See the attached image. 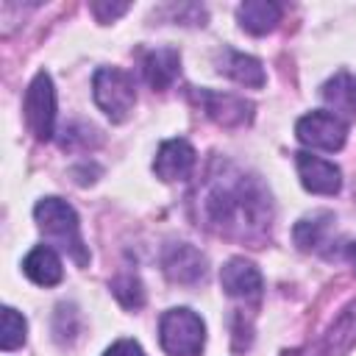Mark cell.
Returning <instances> with one entry per match:
<instances>
[{
    "label": "cell",
    "mask_w": 356,
    "mask_h": 356,
    "mask_svg": "<svg viewBox=\"0 0 356 356\" xmlns=\"http://www.w3.org/2000/svg\"><path fill=\"white\" fill-rule=\"evenodd\" d=\"M195 220L206 231L259 248L270 239V189L228 159H211L195 189Z\"/></svg>",
    "instance_id": "6da1fadb"
},
{
    "label": "cell",
    "mask_w": 356,
    "mask_h": 356,
    "mask_svg": "<svg viewBox=\"0 0 356 356\" xmlns=\"http://www.w3.org/2000/svg\"><path fill=\"white\" fill-rule=\"evenodd\" d=\"M33 220L42 231V236L56 245L58 250H64L78 267H86L89 264V248L81 236V222H78V214L75 209L61 200V197H42L36 206H33Z\"/></svg>",
    "instance_id": "7a4b0ae2"
},
{
    "label": "cell",
    "mask_w": 356,
    "mask_h": 356,
    "mask_svg": "<svg viewBox=\"0 0 356 356\" xmlns=\"http://www.w3.org/2000/svg\"><path fill=\"white\" fill-rule=\"evenodd\" d=\"M159 342L167 356H200L206 345V323L186 306L170 309L159 320Z\"/></svg>",
    "instance_id": "3957f363"
},
{
    "label": "cell",
    "mask_w": 356,
    "mask_h": 356,
    "mask_svg": "<svg viewBox=\"0 0 356 356\" xmlns=\"http://www.w3.org/2000/svg\"><path fill=\"white\" fill-rule=\"evenodd\" d=\"M92 95H95L97 108L111 122H125L136 103L134 78L120 67H100L92 78Z\"/></svg>",
    "instance_id": "277c9868"
},
{
    "label": "cell",
    "mask_w": 356,
    "mask_h": 356,
    "mask_svg": "<svg viewBox=\"0 0 356 356\" xmlns=\"http://www.w3.org/2000/svg\"><path fill=\"white\" fill-rule=\"evenodd\" d=\"M25 122L31 128V134L39 142L53 139L56 134V89H53V78L42 70L33 75V81L25 89Z\"/></svg>",
    "instance_id": "5b68a950"
},
{
    "label": "cell",
    "mask_w": 356,
    "mask_h": 356,
    "mask_svg": "<svg viewBox=\"0 0 356 356\" xmlns=\"http://www.w3.org/2000/svg\"><path fill=\"white\" fill-rule=\"evenodd\" d=\"M295 136L314 150H339L348 139V122L334 111H309L295 122Z\"/></svg>",
    "instance_id": "8992f818"
},
{
    "label": "cell",
    "mask_w": 356,
    "mask_h": 356,
    "mask_svg": "<svg viewBox=\"0 0 356 356\" xmlns=\"http://www.w3.org/2000/svg\"><path fill=\"white\" fill-rule=\"evenodd\" d=\"M192 97L206 111L209 120H214L222 128H242L253 120V103L231 95V92H211V89H195Z\"/></svg>",
    "instance_id": "52a82bcc"
},
{
    "label": "cell",
    "mask_w": 356,
    "mask_h": 356,
    "mask_svg": "<svg viewBox=\"0 0 356 356\" xmlns=\"http://www.w3.org/2000/svg\"><path fill=\"white\" fill-rule=\"evenodd\" d=\"M161 267L172 284H197L206 278V256L189 245V242H172L167 245L161 256Z\"/></svg>",
    "instance_id": "ba28073f"
},
{
    "label": "cell",
    "mask_w": 356,
    "mask_h": 356,
    "mask_svg": "<svg viewBox=\"0 0 356 356\" xmlns=\"http://www.w3.org/2000/svg\"><path fill=\"white\" fill-rule=\"evenodd\" d=\"M220 284L225 289L228 298H236V300H259L261 298V273L253 261L242 259V256H234L222 264L220 270Z\"/></svg>",
    "instance_id": "9c48e42d"
},
{
    "label": "cell",
    "mask_w": 356,
    "mask_h": 356,
    "mask_svg": "<svg viewBox=\"0 0 356 356\" xmlns=\"http://www.w3.org/2000/svg\"><path fill=\"white\" fill-rule=\"evenodd\" d=\"M195 161H197V153L186 139H167V142H161V147L153 159V172L167 184L184 181L192 175Z\"/></svg>",
    "instance_id": "30bf717a"
},
{
    "label": "cell",
    "mask_w": 356,
    "mask_h": 356,
    "mask_svg": "<svg viewBox=\"0 0 356 356\" xmlns=\"http://www.w3.org/2000/svg\"><path fill=\"white\" fill-rule=\"evenodd\" d=\"M295 167L303 189L314 195H337L342 189V172L334 161H325L312 153H295Z\"/></svg>",
    "instance_id": "8fae6325"
},
{
    "label": "cell",
    "mask_w": 356,
    "mask_h": 356,
    "mask_svg": "<svg viewBox=\"0 0 356 356\" xmlns=\"http://www.w3.org/2000/svg\"><path fill=\"white\" fill-rule=\"evenodd\" d=\"M214 64H217V72H220V75H225V78H231V81H236V83H242V86L259 89V86H264V81H267V78H264V67H261L259 58H253V56H248V53H239V50H231V47H222V50L217 53Z\"/></svg>",
    "instance_id": "7c38bea8"
},
{
    "label": "cell",
    "mask_w": 356,
    "mask_h": 356,
    "mask_svg": "<svg viewBox=\"0 0 356 356\" xmlns=\"http://www.w3.org/2000/svg\"><path fill=\"white\" fill-rule=\"evenodd\" d=\"M178 72H181V56L175 47H156V50H147L142 58V75L147 86H153L156 92L170 89Z\"/></svg>",
    "instance_id": "4fadbf2b"
},
{
    "label": "cell",
    "mask_w": 356,
    "mask_h": 356,
    "mask_svg": "<svg viewBox=\"0 0 356 356\" xmlns=\"http://www.w3.org/2000/svg\"><path fill=\"white\" fill-rule=\"evenodd\" d=\"M22 273L39 284V286H56L64 278V267L58 253L50 245H36L25 259H22Z\"/></svg>",
    "instance_id": "5bb4252c"
},
{
    "label": "cell",
    "mask_w": 356,
    "mask_h": 356,
    "mask_svg": "<svg viewBox=\"0 0 356 356\" xmlns=\"http://www.w3.org/2000/svg\"><path fill=\"white\" fill-rule=\"evenodd\" d=\"M236 19L242 31L253 36H264L281 22V6L273 0H248L236 8Z\"/></svg>",
    "instance_id": "9a60e30c"
},
{
    "label": "cell",
    "mask_w": 356,
    "mask_h": 356,
    "mask_svg": "<svg viewBox=\"0 0 356 356\" xmlns=\"http://www.w3.org/2000/svg\"><path fill=\"white\" fill-rule=\"evenodd\" d=\"M331 225H334V214H331V211H314V214L298 220V225H295V231H292L295 245H298L300 250H317V248L325 242Z\"/></svg>",
    "instance_id": "2e32d148"
},
{
    "label": "cell",
    "mask_w": 356,
    "mask_h": 356,
    "mask_svg": "<svg viewBox=\"0 0 356 356\" xmlns=\"http://www.w3.org/2000/svg\"><path fill=\"white\" fill-rule=\"evenodd\" d=\"M323 100L331 103L339 111L356 114V75L350 72H337L323 83Z\"/></svg>",
    "instance_id": "e0dca14e"
},
{
    "label": "cell",
    "mask_w": 356,
    "mask_h": 356,
    "mask_svg": "<svg viewBox=\"0 0 356 356\" xmlns=\"http://www.w3.org/2000/svg\"><path fill=\"white\" fill-rule=\"evenodd\" d=\"M25 331H28V323L25 317L11 309V306H3L0 312V348L3 350H14L25 342Z\"/></svg>",
    "instance_id": "ac0fdd59"
},
{
    "label": "cell",
    "mask_w": 356,
    "mask_h": 356,
    "mask_svg": "<svg viewBox=\"0 0 356 356\" xmlns=\"http://www.w3.org/2000/svg\"><path fill=\"white\" fill-rule=\"evenodd\" d=\"M111 292H114V298H117L125 309H139V306L145 303L142 281H139L136 275H131V273L114 278V281H111Z\"/></svg>",
    "instance_id": "d6986e66"
},
{
    "label": "cell",
    "mask_w": 356,
    "mask_h": 356,
    "mask_svg": "<svg viewBox=\"0 0 356 356\" xmlns=\"http://www.w3.org/2000/svg\"><path fill=\"white\" fill-rule=\"evenodd\" d=\"M125 11H128V3H103V0L92 3V14L97 17V22H111V19L122 17Z\"/></svg>",
    "instance_id": "ffe728a7"
},
{
    "label": "cell",
    "mask_w": 356,
    "mask_h": 356,
    "mask_svg": "<svg viewBox=\"0 0 356 356\" xmlns=\"http://www.w3.org/2000/svg\"><path fill=\"white\" fill-rule=\"evenodd\" d=\"M103 356H145V350H142V345L134 342V339H117Z\"/></svg>",
    "instance_id": "44dd1931"
},
{
    "label": "cell",
    "mask_w": 356,
    "mask_h": 356,
    "mask_svg": "<svg viewBox=\"0 0 356 356\" xmlns=\"http://www.w3.org/2000/svg\"><path fill=\"white\" fill-rule=\"evenodd\" d=\"M348 259H350V264H353V270H356V242L348 245Z\"/></svg>",
    "instance_id": "7402d4cb"
}]
</instances>
